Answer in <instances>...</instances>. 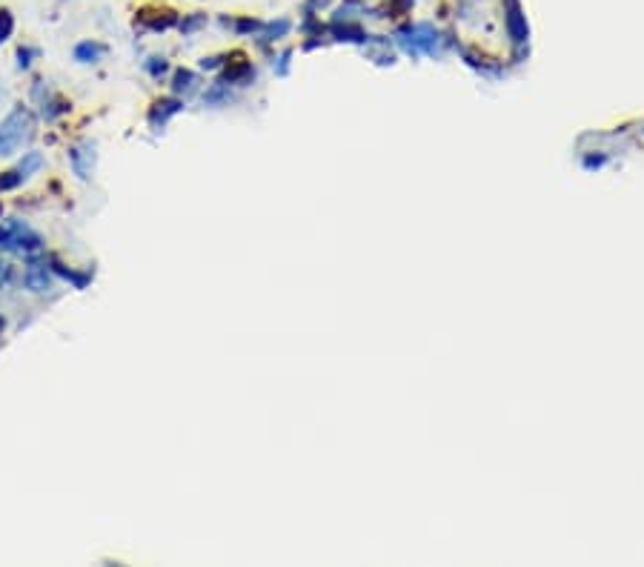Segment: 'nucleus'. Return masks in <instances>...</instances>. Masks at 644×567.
Instances as JSON below:
<instances>
[{
	"instance_id": "1",
	"label": "nucleus",
	"mask_w": 644,
	"mask_h": 567,
	"mask_svg": "<svg viewBox=\"0 0 644 567\" xmlns=\"http://www.w3.org/2000/svg\"><path fill=\"white\" fill-rule=\"evenodd\" d=\"M32 126H35V120H32V112L26 106L12 109L9 118L0 123V158L12 155L23 147V140L32 135Z\"/></svg>"
},
{
	"instance_id": "2",
	"label": "nucleus",
	"mask_w": 644,
	"mask_h": 567,
	"mask_svg": "<svg viewBox=\"0 0 644 567\" xmlns=\"http://www.w3.org/2000/svg\"><path fill=\"white\" fill-rule=\"evenodd\" d=\"M9 232H12V249L23 252V255H32L38 249H43V238L23 221L18 218H9Z\"/></svg>"
},
{
	"instance_id": "3",
	"label": "nucleus",
	"mask_w": 644,
	"mask_h": 567,
	"mask_svg": "<svg viewBox=\"0 0 644 567\" xmlns=\"http://www.w3.org/2000/svg\"><path fill=\"white\" fill-rule=\"evenodd\" d=\"M69 164H72V172H75L81 181H89L92 169H95V144L86 140V144L69 150Z\"/></svg>"
},
{
	"instance_id": "4",
	"label": "nucleus",
	"mask_w": 644,
	"mask_h": 567,
	"mask_svg": "<svg viewBox=\"0 0 644 567\" xmlns=\"http://www.w3.org/2000/svg\"><path fill=\"white\" fill-rule=\"evenodd\" d=\"M23 284H26V290H32V293H49L52 290V269L46 266V264H32L29 269H26V275H23Z\"/></svg>"
},
{
	"instance_id": "5",
	"label": "nucleus",
	"mask_w": 644,
	"mask_h": 567,
	"mask_svg": "<svg viewBox=\"0 0 644 567\" xmlns=\"http://www.w3.org/2000/svg\"><path fill=\"white\" fill-rule=\"evenodd\" d=\"M106 55V46L103 43H95V40H84L75 46V60L78 63H95Z\"/></svg>"
},
{
	"instance_id": "6",
	"label": "nucleus",
	"mask_w": 644,
	"mask_h": 567,
	"mask_svg": "<svg viewBox=\"0 0 644 567\" xmlns=\"http://www.w3.org/2000/svg\"><path fill=\"white\" fill-rule=\"evenodd\" d=\"M49 269L55 272V275H60V278H66V281H72L75 284L78 290H84L86 284H89V275H81V272H75V269H66L60 261H55V258H49Z\"/></svg>"
},
{
	"instance_id": "7",
	"label": "nucleus",
	"mask_w": 644,
	"mask_h": 567,
	"mask_svg": "<svg viewBox=\"0 0 644 567\" xmlns=\"http://www.w3.org/2000/svg\"><path fill=\"white\" fill-rule=\"evenodd\" d=\"M181 109V103L178 101H161V103H155V109H152V115H149V120L158 126V123H164L172 112H178Z\"/></svg>"
},
{
	"instance_id": "8",
	"label": "nucleus",
	"mask_w": 644,
	"mask_h": 567,
	"mask_svg": "<svg viewBox=\"0 0 644 567\" xmlns=\"http://www.w3.org/2000/svg\"><path fill=\"white\" fill-rule=\"evenodd\" d=\"M43 167V155L40 152H26L23 158H21V164H18V172L23 175V178H29L32 172H38Z\"/></svg>"
},
{
	"instance_id": "9",
	"label": "nucleus",
	"mask_w": 644,
	"mask_h": 567,
	"mask_svg": "<svg viewBox=\"0 0 644 567\" xmlns=\"http://www.w3.org/2000/svg\"><path fill=\"white\" fill-rule=\"evenodd\" d=\"M15 32V18L9 9H0V43H6Z\"/></svg>"
},
{
	"instance_id": "10",
	"label": "nucleus",
	"mask_w": 644,
	"mask_h": 567,
	"mask_svg": "<svg viewBox=\"0 0 644 567\" xmlns=\"http://www.w3.org/2000/svg\"><path fill=\"white\" fill-rule=\"evenodd\" d=\"M23 184V175L18 172V169H12V172H4L0 175V192H9V189H18Z\"/></svg>"
},
{
	"instance_id": "11",
	"label": "nucleus",
	"mask_w": 644,
	"mask_h": 567,
	"mask_svg": "<svg viewBox=\"0 0 644 567\" xmlns=\"http://www.w3.org/2000/svg\"><path fill=\"white\" fill-rule=\"evenodd\" d=\"M192 86H195V78L189 72H178L175 75V89L178 92H192Z\"/></svg>"
},
{
	"instance_id": "12",
	"label": "nucleus",
	"mask_w": 644,
	"mask_h": 567,
	"mask_svg": "<svg viewBox=\"0 0 644 567\" xmlns=\"http://www.w3.org/2000/svg\"><path fill=\"white\" fill-rule=\"evenodd\" d=\"M12 249V232L9 227H0V252H9Z\"/></svg>"
},
{
	"instance_id": "13",
	"label": "nucleus",
	"mask_w": 644,
	"mask_h": 567,
	"mask_svg": "<svg viewBox=\"0 0 644 567\" xmlns=\"http://www.w3.org/2000/svg\"><path fill=\"white\" fill-rule=\"evenodd\" d=\"M32 55H38V49H21V52H18V57H21V69H29V63H32L29 57H32Z\"/></svg>"
},
{
	"instance_id": "14",
	"label": "nucleus",
	"mask_w": 644,
	"mask_h": 567,
	"mask_svg": "<svg viewBox=\"0 0 644 567\" xmlns=\"http://www.w3.org/2000/svg\"><path fill=\"white\" fill-rule=\"evenodd\" d=\"M4 327H6V321H4V318H0V332H4Z\"/></svg>"
},
{
	"instance_id": "15",
	"label": "nucleus",
	"mask_w": 644,
	"mask_h": 567,
	"mask_svg": "<svg viewBox=\"0 0 644 567\" xmlns=\"http://www.w3.org/2000/svg\"><path fill=\"white\" fill-rule=\"evenodd\" d=\"M4 269H6V266H4V264H0V272H4Z\"/></svg>"
}]
</instances>
